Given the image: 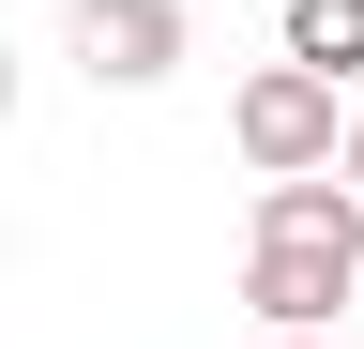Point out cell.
<instances>
[{
  "mask_svg": "<svg viewBox=\"0 0 364 349\" xmlns=\"http://www.w3.org/2000/svg\"><path fill=\"white\" fill-rule=\"evenodd\" d=\"M258 349H334V334H258Z\"/></svg>",
  "mask_w": 364,
  "mask_h": 349,
  "instance_id": "cell-7",
  "label": "cell"
},
{
  "mask_svg": "<svg viewBox=\"0 0 364 349\" xmlns=\"http://www.w3.org/2000/svg\"><path fill=\"white\" fill-rule=\"evenodd\" d=\"M364 289V198L334 167H289V183H258V228H243V304L258 334H334Z\"/></svg>",
  "mask_w": 364,
  "mask_h": 349,
  "instance_id": "cell-1",
  "label": "cell"
},
{
  "mask_svg": "<svg viewBox=\"0 0 364 349\" xmlns=\"http://www.w3.org/2000/svg\"><path fill=\"white\" fill-rule=\"evenodd\" d=\"M61 46H76L91 92H167L182 46H198V16H182V0H76V16H61Z\"/></svg>",
  "mask_w": 364,
  "mask_h": 349,
  "instance_id": "cell-3",
  "label": "cell"
},
{
  "mask_svg": "<svg viewBox=\"0 0 364 349\" xmlns=\"http://www.w3.org/2000/svg\"><path fill=\"white\" fill-rule=\"evenodd\" d=\"M273 61H304V76L349 92V76H364V0H289V46H273Z\"/></svg>",
  "mask_w": 364,
  "mask_h": 349,
  "instance_id": "cell-4",
  "label": "cell"
},
{
  "mask_svg": "<svg viewBox=\"0 0 364 349\" xmlns=\"http://www.w3.org/2000/svg\"><path fill=\"white\" fill-rule=\"evenodd\" d=\"M334 122H349V92H334V76L258 61L243 92H228V152H243L258 183H289V167H334Z\"/></svg>",
  "mask_w": 364,
  "mask_h": 349,
  "instance_id": "cell-2",
  "label": "cell"
},
{
  "mask_svg": "<svg viewBox=\"0 0 364 349\" xmlns=\"http://www.w3.org/2000/svg\"><path fill=\"white\" fill-rule=\"evenodd\" d=\"M334 183H349V198H364V107H349V122H334Z\"/></svg>",
  "mask_w": 364,
  "mask_h": 349,
  "instance_id": "cell-5",
  "label": "cell"
},
{
  "mask_svg": "<svg viewBox=\"0 0 364 349\" xmlns=\"http://www.w3.org/2000/svg\"><path fill=\"white\" fill-rule=\"evenodd\" d=\"M0 122H16V46H0Z\"/></svg>",
  "mask_w": 364,
  "mask_h": 349,
  "instance_id": "cell-6",
  "label": "cell"
}]
</instances>
